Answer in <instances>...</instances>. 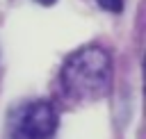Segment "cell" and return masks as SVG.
Wrapping results in <instances>:
<instances>
[{
  "mask_svg": "<svg viewBox=\"0 0 146 139\" xmlns=\"http://www.w3.org/2000/svg\"><path fill=\"white\" fill-rule=\"evenodd\" d=\"M112 57L103 46L89 43L66 57L59 71V87L68 100L94 103L112 89Z\"/></svg>",
  "mask_w": 146,
  "mask_h": 139,
  "instance_id": "obj_1",
  "label": "cell"
},
{
  "mask_svg": "<svg viewBox=\"0 0 146 139\" xmlns=\"http://www.w3.org/2000/svg\"><path fill=\"white\" fill-rule=\"evenodd\" d=\"M59 125L57 112L48 100H25L9 114L11 139H50Z\"/></svg>",
  "mask_w": 146,
  "mask_h": 139,
  "instance_id": "obj_2",
  "label": "cell"
},
{
  "mask_svg": "<svg viewBox=\"0 0 146 139\" xmlns=\"http://www.w3.org/2000/svg\"><path fill=\"white\" fill-rule=\"evenodd\" d=\"M98 5L105 11H114V14H119L123 9V0H98Z\"/></svg>",
  "mask_w": 146,
  "mask_h": 139,
  "instance_id": "obj_3",
  "label": "cell"
},
{
  "mask_svg": "<svg viewBox=\"0 0 146 139\" xmlns=\"http://www.w3.org/2000/svg\"><path fill=\"white\" fill-rule=\"evenodd\" d=\"M34 2H39V5H43V7H50V5H55L57 0H34Z\"/></svg>",
  "mask_w": 146,
  "mask_h": 139,
  "instance_id": "obj_4",
  "label": "cell"
}]
</instances>
